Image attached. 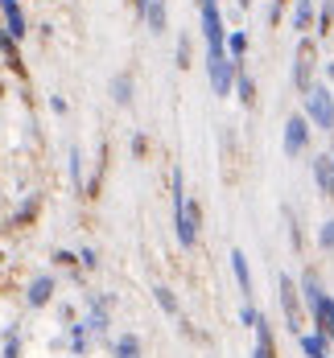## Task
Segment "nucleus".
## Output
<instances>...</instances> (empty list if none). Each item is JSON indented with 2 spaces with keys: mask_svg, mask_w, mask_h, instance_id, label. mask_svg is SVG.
Listing matches in <instances>:
<instances>
[{
  "mask_svg": "<svg viewBox=\"0 0 334 358\" xmlns=\"http://www.w3.org/2000/svg\"><path fill=\"white\" fill-rule=\"evenodd\" d=\"M305 144H309V120L289 115V124H285V157H301Z\"/></svg>",
  "mask_w": 334,
  "mask_h": 358,
  "instance_id": "nucleus-7",
  "label": "nucleus"
},
{
  "mask_svg": "<svg viewBox=\"0 0 334 358\" xmlns=\"http://www.w3.org/2000/svg\"><path fill=\"white\" fill-rule=\"evenodd\" d=\"M0 8H4V21H8L4 34H13L21 41V37H25V13H21V4H17V0H0Z\"/></svg>",
  "mask_w": 334,
  "mask_h": 358,
  "instance_id": "nucleus-12",
  "label": "nucleus"
},
{
  "mask_svg": "<svg viewBox=\"0 0 334 358\" xmlns=\"http://www.w3.org/2000/svg\"><path fill=\"white\" fill-rule=\"evenodd\" d=\"M71 178H74V185H83V152L78 148H71Z\"/></svg>",
  "mask_w": 334,
  "mask_h": 358,
  "instance_id": "nucleus-27",
  "label": "nucleus"
},
{
  "mask_svg": "<svg viewBox=\"0 0 334 358\" xmlns=\"http://www.w3.org/2000/svg\"><path fill=\"white\" fill-rule=\"evenodd\" d=\"M198 218H202L198 215V202H190V198L174 210V231H178V243H182L186 251L198 243Z\"/></svg>",
  "mask_w": 334,
  "mask_h": 358,
  "instance_id": "nucleus-6",
  "label": "nucleus"
},
{
  "mask_svg": "<svg viewBox=\"0 0 334 358\" xmlns=\"http://www.w3.org/2000/svg\"><path fill=\"white\" fill-rule=\"evenodd\" d=\"M252 358H277V342H272L268 317H260V325H256V350H252Z\"/></svg>",
  "mask_w": 334,
  "mask_h": 358,
  "instance_id": "nucleus-13",
  "label": "nucleus"
},
{
  "mask_svg": "<svg viewBox=\"0 0 334 358\" xmlns=\"http://www.w3.org/2000/svg\"><path fill=\"white\" fill-rule=\"evenodd\" d=\"M178 66H190V37L178 41Z\"/></svg>",
  "mask_w": 334,
  "mask_h": 358,
  "instance_id": "nucleus-29",
  "label": "nucleus"
},
{
  "mask_svg": "<svg viewBox=\"0 0 334 358\" xmlns=\"http://www.w3.org/2000/svg\"><path fill=\"white\" fill-rule=\"evenodd\" d=\"M34 215H37V198H29V202H25V206L17 210V218H13V227H25V222H29Z\"/></svg>",
  "mask_w": 334,
  "mask_h": 358,
  "instance_id": "nucleus-26",
  "label": "nucleus"
},
{
  "mask_svg": "<svg viewBox=\"0 0 334 358\" xmlns=\"http://www.w3.org/2000/svg\"><path fill=\"white\" fill-rule=\"evenodd\" d=\"M285 4H289V0H272V25L281 21V13H285Z\"/></svg>",
  "mask_w": 334,
  "mask_h": 358,
  "instance_id": "nucleus-33",
  "label": "nucleus"
},
{
  "mask_svg": "<svg viewBox=\"0 0 334 358\" xmlns=\"http://www.w3.org/2000/svg\"><path fill=\"white\" fill-rule=\"evenodd\" d=\"M314 181H318V189H322L326 198H334V161L330 157H318V161H314Z\"/></svg>",
  "mask_w": 334,
  "mask_h": 358,
  "instance_id": "nucleus-14",
  "label": "nucleus"
},
{
  "mask_svg": "<svg viewBox=\"0 0 334 358\" xmlns=\"http://www.w3.org/2000/svg\"><path fill=\"white\" fill-rule=\"evenodd\" d=\"M277 296H281V309H285L289 329L301 334V325H305V317H301V288L289 280V272H277Z\"/></svg>",
  "mask_w": 334,
  "mask_h": 358,
  "instance_id": "nucleus-3",
  "label": "nucleus"
},
{
  "mask_svg": "<svg viewBox=\"0 0 334 358\" xmlns=\"http://www.w3.org/2000/svg\"><path fill=\"white\" fill-rule=\"evenodd\" d=\"M309 21H314V0H297V8H293V29H297V34H305V29H309Z\"/></svg>",
  "mask_w": 334,
  "mask_h": 358,
  "instance_id": "nucleus-18",
  "label": "nucleus"
},
{
  "mask_svg": "<svg viewBox=\"0 0 334 358\" xmlns=\"http://www.w3.org/2000/svg\"><path fill=\"white\" fill-rule=\"evenodd\" d=\"M330 338H322V334H301V350L305 358H330V346H326Z\"/></svg>",
  "mask_w": 334,
  "mask_h": 358,
  "instance_id": "nucleus-16",
  "label": "nucleus"
},
{
  "mask_svg": "<svg viewBox=\"0 0 334 358\" xmlns=\"http://www.w3.org/2000/svg\"><path fill=\"white\" fill-rule=\"evenodd\" d=\"M207 74H211V87H215V95H231V87H235V78H239V62L227 54V58H207Z\"/></svg>",
  "mask_w": 334,
  "mask_h": 358,
  "instance_id": "nucleus-5",
  "label": "nucleus"
},
{
  "mask_svg": "<svg viewBox=\"0 0 334 358\" xmlns=\"http://www.w3.org/2000/svg\"><path fill=\"white\" fill-rule=\"evenodd\" d=\"M141 13H145L148 34H165L169 17H165V0H141Z\"/></svg>",
  "mask_w": 334,
  "mask_h": 358,
  "instance_id": "nucleus-10",
  "label": "nucleus"
},
{
  "mask_svg": "<svg viewBox=\"0 0 334 358\" xmlns=\"http://www.w3.org/2000/svg\"><path fill=\"white\" fill-rule=\"evenodd\" d=\"M330 161H334V157H330Z\"/></svg>",
  "mask_w": 334,
  "mask_h": 358,
  "instance_id": "nucleus-36",
  "label": "nucleus"
},
{
  "mask_svg": "<svg viewBox=\"0 0 334 358\" xmlns=\"http://www.w3.org/2000/svg\"><path fill=\"white\" fill-rule=\"evenodd\" d=\"M227 54L239 62V58L248 54V34H239V29H235V34H227Z\"/></svg>",
  "mask_w": 334,
  "mask_h": 358,
  "instance_id": "nucleus-21",
  "label": "nucleus"
},
{
  "mask_svg": "<svg viewBox=\"0 0 334 358\" xmlns=\"http://www.w3.org/2000/svg\"><path fill=\"white\" fill-rule=\"evenodd\" d=\"M78 264H83V268H95V248H83V251H78Z\"/></svg>",
  "mask_w": 334,
  "mask_h": 358,
  "instance_id": "nucleus-31",
  "label": "nucleus"
},
{
  "mask_svg": "<svg viewBox=\"0 0 334 358\" xmlns=\"http://www.w3.org/2000/svg\"><path fill=\"white\" fill-rule=\"evenodd\" d=\"M145 148H148L145 136H132V152H137V157H145Z\"/></svg>",
  "mask_w": 334,
  "mask_h": 358,
  "instance_id": "nucleus-32",
  "label": "nucleus"
},
{
  "mask_svg": "<svg viewBox=\"0 0 334 358\" xmlns=\"http://www.w3.org/2000/svg\"><path fill=\"white\" fill-rule=\"evenodd\" d=\"M54 259H58L62 268H74V264H78V255H71V251H54Z\"/></svg>",
  "mask_w": 334,
  "mask_h": 358,
  "instance_id": "nucleus-30",
  "label": "nucleus"
},
{
  "mask_svg": "<svg viewBox=\"0 0 334 358\" xmlns=\"http://www.w3.org/2000/svg\"><path fill=\"white\" fill-rule=\"evenodd\" d=\"M153 296H157V305H161V309H165L169 317H178V296H174L169 288H165V285H161V288H153Z\"/></svg>",
  "mask_w": 334,
  "mask_h": 358,
  "instance_id": "nucleus-23",
  "label": "nucleus"
},
{
  "mask_svg": "<svg viewBox=\"0 0 334 358\" xmlns=\"http://www.w3.org/2000/svg\"><path fill=\"white\" fill-rule=\"evenodd\" d=\"M87 346H91V329H87V322L71 325V350H74V355H83Z\"/></svg>",
  "mask_w": 334,
  "mask_h": 358,
  "instance_id": "nucleus-19",
  "label": "nucleus"
},
{
  "mask_svg": "<svg viewBox=\"0 0 334 358\" xmlns=\"http://www.w3.org/2000/svg\"><path fill=\"white\" fill-rule=\"evenodd\" d=\"M111 99H116L120 108H128V103H132V74H128V71H120L116 78H111Z\"/></svg>",
  "mask_w": 334,
  "mask_h": 358,
  "instance_id": "nucleus-15",
  "label": "nucleus"
},
{
  "mask_svg": "<svg viewBox=\"0 0 334 358\" xmlns=\"http://www.w3.org/2000/svg\"><path fill=\"white\" fill-rule=\"evenodd\" d=\"M318 248L334 251V218H330V222H322V231H318Z\"/></svg>",
  "mask_w": 334,
  "mask_h": 358,
  "instance_id": "nucleus-25",
  "label": "nucleus"
},
{
  "mask_svg": "<svg viewBox=\"0 0 334 358\" xmlns=\"http://www.w3.org/2000/svg\"><path fill=\"white\" fill-rule=\"evenodd\" d=\"M305 120L314 128H322V132H334V95L326 87H314L305 95Z\"/></svg>",
  "mask_w": 334,
  "mask_h": 358,
  "instance_id": "nucleus-2",
  "label": "nucleus"
},
{
  "mask_svg": "<svg viewBox=\"0 0 334 358\" xmlns=\"http://www.w3.org/2000/svg\"><path fill=\"white\" fill-rule=\"evenodd\" d=\"M326 78H330V83H334V62H330V66H326Z\"/></svg>",
  "mask_w": 334,
  "mask_h": 358,
  "instance_id": "nucleus-34",
  "label": "nucleus"
},
{
  "mask_svg": "<svg viewBox=\"0 0 334 358\" xmlns=\"http://www.w3.org/2000/svg\"><path fill=\"white\" fill-rule=\"evenodd\" d=\"M50 296H54V276H34L29 280V288H25V301L34 305V309H41V305H50Z\"/></svg>",
  "mask_w": 334,
  "mask_h": 358,
  "instance_id": "nucleus-9",
  "label": "nucleus"
},
{
  "mask_svg": "<svg viewBox=\"0 0 334 358\" xmlns=\"http://www.w3.org/2000/svg\"><path fill=\"white\" fill-rule=\"evenodd\" d=\"M0 358H21V334H17V329L4 334V355Z\"/></svg>",
  "mask_w": 334,
  "mask_h": 358,
  "instance_id": "nucleus-24",
  "label": "nucleus"
},
{
  "mask_svg": "<svg viewBox=\"0 0 334 358\" xmlns=\"http://www.w3.org/2000/svg\"><path fill=\"white\" fill-rule=\"evenodd\" d=\"M13 41H17L13 34H0V54H4V62H8L13 71L21 74V62H17V45H13Z\"/></svg>",
  "mask_w": 334,
  "mask_h": 358,
  "instance_id": "nucleus-20",
  "label": "nucleus"
},
{
  "mask_svg": "<svg viewBox=\"0 0 334 358\" xmlns=\"http://www.w3.org/2000/svg\"><path fill=\"white\" fill-rule=\"evenodd\" d=\"M330 21H334V4H326V8H322V17H318V29H322V34H330Z\"/></svg>",
  "mask_w": 334,
  "mask_h": 358,
  "instance_id": "nucleus-28",
  "label": "nucleus"
},
{
  "mask_svg": "<svg viewBox=\"0 0 334 358\" xmlns=\"http://www.w3.org/2000/svg\"><path fill=\"white\" fill-rule=\"evenodd\" d=\"M231 272H235V285H239V292L252 301V268H248V255L235 248L231 251Z\"/></svg>",
  "mask_w": 334,
  "mask_h": 358,
  "instance_id": "nucleus-11",
  "label": "nucleus"
},
{
  "mask_svg": "<svg viewBox=\"0 0 334 358\" xmlns=\"http://www.w3.org/2000/svg\"><path fill=\"white\" fill-rule=\"evenodd\" d=\"M314 62H318V50H314L309 37H301V41H297V66H293V83H297L301 95L314 91Z\"/></svg>",
  "mask_w": 334,
  "mask_h": 358,
  "instance_id": "nucleus-4",
  "label": "nucleus"
},
{
  "mask_svg": "<svg viewBox=\"0 0 334 358\" xmlns=\"http://www.w3.org/2000/svg\"><path fill=\"white\" fill-rule=\"evenodd\" d=\"M111 355L116 358H141V342H137L132 334H120V338L111 342Z\"/></svg>",
  "mask_w": 334,
  "mask_h": 358,
  "instance_id": "nucleus-17",
  "label": "nucleus"
},
{
  "mask_svg": "<svg viewBox=\"0 0 334 358\" xmlns=\"http://www.w3.org/2000/svg\"><path fill=\"white\" fill-rule=\"evenodd\" d=\"M198 17H202V41H207V58H227V29H223V13L215 0H198Z\"/></svg>",
  "mask_w": 334,
  "mask_h": 358,
  "instance_id": "nucleus-1",
  "label": "nucleus"
},
{
  "mask_svg": "<svg viewBox=\"0 0 334 358\" xmlns=\"http://www.w3.org/2000/svg\"><path fill=\"white\" fill-rule=\"evenodd\" d=\"M248 4H252V0H239V8H248Z\"/></svg>",
  "mask_w": 334,
  "mask_h": 358,
  "instance_id": "nucleus-35",
  "label": "nucleus"
},
{
  "mask_svg": "<svg viewBox=\"0 0 334 358\" xmlns=\"http://www.w3.org/2000/svg\"><path fill=\"white\" fill-rule=\"evenodd\" d=\"M235 87H239V99H244V108H252V103H256V83H252L248 74L239 71V78H235Z\"/></svg>",
  "mask_w": 334,
  "mask_h": 358,
  "instance_id": "nucleus-22",
  "label": "nucleus"
},
{
  "mask_svg": "<svg viewBox=\"0 0 334 358\" xmlns=\"http://www.w3.org/2000/svg\"><path fill=\"white\" fill-rule=\"evenodd\" d=\"M309 313H314V334H322V338H334V296L330 292H322L314 305H309Z\"/></svg>",
  "mask_w": 334,
  "mask_h": 358,
  "instance_id": "nucleus-8",
  "label": "nucleus"
}]
</instances>
